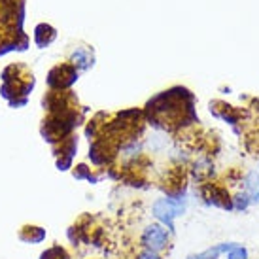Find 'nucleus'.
I'll return each instance as SVG.
<instances>
[{
  "label": "nucleus",
  "mask_w": 259,
  "mask_h": 259,
  "mask_svg": "<svg viewBox=\"0 0 259 259\" xmlns=\"http://www.w3.org/2000/svg\"><path fill=\"white\" fill-rule=\"evenodd\" d=\"M186 204H187L186 193L166 195V197H161V199H157V201L151 204V216L157 220V223L166 227V231L172 235L174 220L186 212Z\"/></svg>",
  "instance_id": "nucleus-1"
},
{
  "label": "nucleus",
  "mask_w": 259,
  "mask_h": 259,
  "mask_svg": "<svg viewBox=\"0 0 259 259\" xmlns=\"http://www.w3.org/2000/svg\"><path fill=\"white\" fill-rule=\"evenodd\" d=\"M170 244V233L166 231V227H163L161 223H150L146 225L142 233H140V246L151 252H165Z\"/></svg>",
  "instance_id": "nucleus-2"
},
{
  "label": "nucleus",
  "mask_w": 259,
  "mask_h": 259,
  "mask_svg": "<svg viewBox=\"0 0 259 259\" xmlns=\"http://www.w3.org/2000/svg\"><path fill=\"white\" fill-rule=\"evenodd\" d=\"M78 79V70L72 65L55 66L48 76V83L53 91H63L66 87H70Z\"/></svg>",
  "instance_id": "nucleus-3"
},
{
  "label": "nucleus",
  "mask_w": 259,
  "mask_h": 259,
  "mask_svg": "<svg viewBox=\"0 0 259 259\" xmlns=\"http://www.w3.org/2000/svg\"><path fill=\"white\" fill-rule=\"evenodd\" d=\"M202 197H204V202H206L208 206L233 210V199H231L229 193H227L225 189H222V187L206 186L204 187V191H202Z\"/></svg>",
  "instance_id": "nucleus-4"
},
{
  "label": "nucleus",
  "mask_w": 259,
  "mask_h": 259,
  "mask_svg": "<svg viewBox=\"0 0 259 259\" xmlns=\"http://www.w3.org/2000/svg\"><path fill=\"white\" fill-rule=\"evenodd\" d=\"M48 238V231L40 225H23L19 231V240L25 244H42Z\"/></svg>",
  "instance_id": "nucleus-5"
},
{
  "label": "nucleus",
  "mask_w": 259,
  "mask_h": 259,
  "mask_svg": "<svg viewBox=\"0 0 259 259\" xmlns=\"http://www.w3.org/2000/svg\"><path fill=\"white\" fill-rule=\"evenodd\" d=\"M93 51L89 50V48H76L72 51V55H70V65L76 68V70H87V68H91L93 66Z\"/></svg>",
  "instance_id": "nucleus-6"
},
{
  "label": "nucleus",
  "mask_w": 259,
  "mask_h": 259,
  "mask_svg": "<svg viewBox=\"0 0 259 259\" xmlns=\"http://www.w3.org/2000/svg\"><path fill=\"white\" fill-rule=\"evenodd\" d=\"M235 246H237V242H220V244L210 246V248H206V250H202L199 253L187 255V259H220V255L231 252Z\"/></svg>",
  "instance_id": "nucleus-7"
},
{
  "label": "nucleus",
  "mask_w": 259,
  "mask_h": 259,
  "mask_svg": "<svg viewBox=\"0 0 259 259\" xmlns=\"http://www.w3.org/2000/svg\"><path fill=\"white\" fill-rule=\"evenodd\" d=\"M244 193L248 195L250 202H259V174L255 170L246 174L244 178Z\"/></svg>",
  "instance_id": "nucleus-8"
},
{
  "label": "nucleus",
  "mask_w": 259,
  "mask_h": 259,
  "mask_svg": "<svg viewBox=\"0 0 259 259\" xmlns=\"http://www.w3.org/2000/svg\"><path fill=\"white\" fill-rule=\"evenodd\" d=\"M34 40L40 48H46L55 40V30L51 29L50 25H38L36 32H34Z\"/></svg>",
  "instance_id": "nucleus-9"
},
{
  "label": "nucleus",
  "mask_w": 259,
  "mask_h": 259,
  "mask_svg": "<svg viewBox=\"0 0 259 259\" xmlns=\"http://www.w3.org/2000/svg\"><path fill=\"white\" fill-rule=\"evenodd\" d=\"M40 259H70V255L63 246H51L40 253Z\"/></svg>",
  "instance_id": "nucleus-10"
},
{
  "label": "nucleus",
  "mask_w": 259,
  "mask_h": 259,
  "mask_svg": "<svg viewBox=\"0 0 259 259\" xmlns=\"http://www.w3.org/2000/svg\"><path fill=\"white\" fill-rule=\"evenodd\" d=\"M74 178H78V180H87V182H91V184L101 180V176H93V172H91L85 165L76 166V170H74Z\"/></svg>",
  "instance_id": "nucleus-11"
},
{
  "label": "nucleus",
  "mask_w": 259,
  "mask_h": 259,
  "mask_svg": "<svg viewBox=\"0 0 259 259\" xmlns=\"http://www.w3.org/2000/svg\"><path fill=\"white\" fill-rule=\"evenodd\" d=\"M250 204H252V202H250V199H248V195L246 193H238L233 197V210L242 212V210H246Z\"/></svg>",
  "instance_id": "nucleus-12"
},
{
  "label": "nucleus",
  "mask_w": 259,
  "mask_h": 259,
  "mask_svg": "<svg viewBox=\"0 0 259 259\" xmlns=\"http://www.w3.org/2000/svg\"><path fill=\"white\" fill-rule=\"evenodd\" d=\"M227 255V259H250V255H248V250H246L244 246L237 244L231 252L225 253Z\"/></svg>",
  "instance_id": "nucleus-13"
},
{
  "label": "nucleus",
  "mask_w": 259,
  "mask_h": 259,
  "mask_svg": "<svg viewBox=\"0 0 259 259\" xmlns=\"http://www.w3.org/2000/svg\"><path fill=\"white\" fill-rule=\"evenodd\" d=\"M133 259H163V257H161V253H157V252H151V250L140 248V250L135 253V257Z\"/></svg>",
  "instance_id": "nucleus-14"
}]
</instances>
